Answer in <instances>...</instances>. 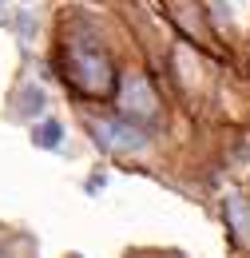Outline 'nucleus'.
Listing matches in <instances>:
<instances>
[{
	"instance_id": "1",
	"label": "nucleus",
	"mask_w": 250,
	"mask_h": 258,
	"mask_svg": "<svg viewBox=\"0 0 250 258\" xmlns=\"http://www.w3.org/2000/svg\"><path fill=\"white\" fill-rule=\"evenodd\" d=\"M72 80H76L84 92H92V96L111 92L115 76H111V60H107V52H103L99 44H92V40L72 44Z\"/></svg>"
},
{
	"instance_id": "2",
	"label": "nucleus",
	"mask_w": 250,
	"mask_h": 258,
	"mask_svg": "<svg viewBox=\"0 0 250 258\" xmlns=\"http://www.w3.org/2000/svg\"><path fill=\"white\" fill-rule=\"evenodd\" d=\"M159 115H163V103H159L155 88L147 84V76H139V72L123 76V84H119V119L135 123V127H147V123H159Z\"/></svg>"
},
{
	"instance_id": "3",
	"label": "nucleus",
	"mask_w": 250,
	"mask_h": 258,
	"mask_svg": "<svg viewBox=\"0 0 250 258\" xmlns=\"http://www.w3.org/2000/svg\"><path fill=\"white\" fill-rule=\"evenodd\" d=\"M92 135L99 139L103 151H115V155H131L147 147V127H135L127 119H99L92 123Z\"/></svg>"
},
{
	"instance_id": "4",
	"label": "nucleus",
	"mask_w": 250,
	"mask_h": 258,
	"mask_svg": "<svg viewBox=\"0 0 250 258\" xmlns=\"http://www.w3.org/2000/svg\"><path fill=\"white\" fill-rule=\"evenodd\" d=\"M226 223L238 234V242L250 246V199H230L226 203Z\"/></svg>"
},
{
	"instance_id": "5",
	"label": "nucleus",
	"mask_w": 250,
	"mask_h": 258,
	"mask_svg": "<svg viewBox=\"0 0 250 258\" xmlns=\"http://www.w3.org/2000/svg\"><path fill=\"white\" fill-rule=\"evenodd\" d=\"M32 139H36V147L52 151V147H60V139H64V123H60V119H44L40 127L32 131Z\"/></svg>"
},
{
	"instance_id": "6",
	"label": "nucleus",
	"mask_w": 250,
	"mask_h": 258,
	"mask_svg": "<svg viewBox=\"0 0 250 258\" xmlns=\"http://www.w3.org/2000/svg\"><path fill=\"white\" fill-rule=\"evenodd\" d=\"M44 107H48V99H44V92H40V88H24V103H20V111H24V115H40V111H44Z\"/></svg>"
},
{
	"instance_id": "7",
	"label": "nucleus",
	"mask_w": 250,
	"mask_h": 258,
	"mask_svg": "<svg viewBox=\"0 0 250 258\" xmlns=\"http://www.w3.org/2000/svg\"><path fill=\"white\" fill-rule=\"evenodd\" d=\"M0 258H8V250H4V246H0Z\"/></svg>"
}]
</instances>
